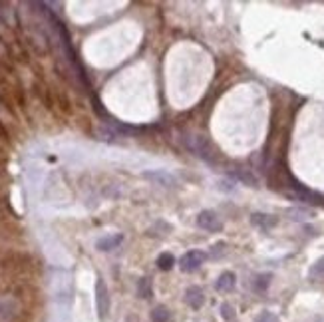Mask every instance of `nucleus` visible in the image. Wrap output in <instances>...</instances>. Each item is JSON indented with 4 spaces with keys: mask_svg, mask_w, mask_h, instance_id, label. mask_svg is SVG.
I'll return each instance as SVG.
<instances>
[{
    "mask_svg": "<svg viewBox=\"0 0 324 322\" xmlns=\"http://www.w3.org/2000/svg\"><path fill=\"white\" fill-rule=\"evenodd\" d=\"M288 215H295L293 219H299V221L312 217V213H310V211H306V209H290V211H288Z\"/></svg>",
    "mask_w": 324,
    "mask_h": 322,
    "instance_id": "nucleus-14",
    "label": "nucleus"
},
{
    "mask_svg": "<svg viewBox=\"0 0 324 322\" xmlns=\"http://www.w3.org/2000/svg\"><path fill=\"white\" fill-rule=\"evenodd\" d=\"M308 275H310V278H314V280H316V278H324V256H320V259L310 267V273H308Z\"/></svg>",
    "mask_w": 324,
    "mask_h": 322,
    "instance_id": "nucleus-12",
    "label": "nucleus"
},
{
    "mask_svg": "<svg viewBox=\"0 0 324 322\" xmlns=\"http://www.w3.org/2000/svg\"><path fill=\"white\" fill-rule=\"evenodd\" d=\"M151 322H173V318L165 306H155L151 310Z\"/></svg>",
    "mask_w": 324,
    "mask_h": 322,
    "instance_id": "nucleus-7",
    "label": "nucleus"
},
{
    "mask_svg": "<svg viewBox=\"0 0 324 322\" xmlns=\"http://www.w3.org/2000/svg\"><path fill=\"white\" fill-rule=\"evenodd\" d=\"M269 284H271V275H258L253 282V288L256 293H265L269 288Z\"/></svg>",
    "mask_w": 324,
    "mask_h": 322,
    "instance_id": "nucleus-11",
    "label": "nucleus"
},
{
    "mask_svg": "<svg viewBox=\"0 0 324 322\" xmlns=\"http://www.w3.org/2000/svg\"><path fill=\"white\" fill-rule=\"evenodd\" d=\"M138 293L141 299H149V297H151V284H149V278H141V280H139Z\"/></svg>",
    "mask_w": 324,
    "mask_h": 322,
    "instance_id": "nucleus-13",
    "label": "nucleus"
},
{
    "mask_svg": "<svg viewBox=\"0 0 324 322\" xmlns=\"http://www.w3.org/2000/svg\"><path fill=\"white\" fill-rule=\"evenodd\" d=\"M225 247H227L225 243H219V245H215V247H213V251H211V256H221V254L225 253Z\"/></svg>",
    "mask_w": 324,
    "mask_h": 322,
    "instance_id": "nucleus-17",
    "label": "nucleus"
},
{
    "mask_svg": "<svg viewBox=\"0 0 324 322\" xmlns=\"http://www.w3.org/2000/svg\"><path fill=\"white\" fill-rule=\"evenodd\" d=\"M255 322H280L273 312H261Z\"/></svg>",
    "mask_w": 324,
    "mask_h": 322,
    "instance_id": "nucleus-15",
    "label": "nucleus"
},
{
    "mask_svg": "<svg viewBox=\"0 0 324 322\" xmlns=\"http://www.w3.org/2000/svg\"><path fill=\"white\" fill-rule=\"evenodd\" d=\"M205 261V253L201 251H187L183 256H181V271L183 273H193L197 271Z\"/></svg>",
    "mask_w": 324,
    "mask_h": 322,
    "instance_id": "nucleus-2",
    "label": "nucleus"
},
{
    "mask_svg": "<svg viewBox=\"0 0 324 322\" xmlns=\"http://www.w3.org/2000/svg\"><path fill=\"white\" fill-rule=\"evenodd\" d=\"M251 223L255 225L256 229L261 231H271L275 225H277V217H273V215H267V213H253L251 215Z\"/></svg>",
    "mask_w": 324,
    "mask_h": 322,
    "instance_id": "nucleus-4",
    "label": "nucleus"
},
{
    "mask_svg": "<svg viewBox=\"0 0 324 322\" xmlns=\"http://www.w3.org/2000/svg\"><path fill=\"white\" fill-rule=\"evenodd\" d=\"M145 177L147 179H151V181H155V183L163 185V187H173L175 185V179L167 173V171H155V173H145Z\"/></svg>",
    "mask_w": 324,
    "mask_h": 322,
    "instance_id": "nucleus-6",
    "label": "nucleus"
},
{
    "mask_svg": "<svg viewBox=\"0 0 324 322\" xmlns=\"http://www.w3.org/2000/svg\"><path fill=\"white\" fill-rule=\"evenodd\" d=\"M185 302L193 308V310H199L203 304H205V295L199 286H189L185 291Z\"/></svg>",
    "mask_w": 324,
    "mask_h": 322,
    "instance_id": "nucleus-3",
    "label": "nucleus"
},
{
    "mask_svg": "<svg viewBox=\"0 0 324 322\" xmlns=\"http://www.w3.org/2000/svg\"><path fill=\"white\" fill-rule=\"evenodd\" d=\"M173 265H175V259H173V254L161 253L159 256H157V267H159L161 271H169V269H173Z\"/></svg>",
    "mask_w": 324,
    "mask_h": 322,
    "instance_id": "nucleus-10",
    "label": "nucleus"
},
{
    "mask_svg": "<svg viewBox=\"0 0 324 322\" xmlns=\"http://www.w3.org/2000/svg\"><path fill=\"white\" fill-rule=\"evenodd\" d=\"M121 241H123V237H121V235H114V237L102 239V241L98 243V249H100V251H112V249H114V247H117Z\"/></svg>",
    "mask_w": 324,
    "mask_h": 322,
    "instance_id": "nucleus-9",
    "label": "nucleus"
},
{
    "mask_svg": "<svg viewBox=\"0 0 324 322\" xmlns=\"http://www.w3.org/2000/svg\"><path fill=\"white\" fill-rule=\"evenodd\" d=\"M221 314H223V318H225V320H231L233 316H235V310H233L231 304H227V302H225V304L221 306Z\"/></svg>",
    "mask_w": 324,
    "mask_h": 322,
    "instance_id": "nucleus-16",
    "label": "nucleus"
},
{
    "mask_svg": "<svg viewBox=\"0 0 324 322\" xmlns=\"http://www.w3.org/2000/svg\"><path fill=\"white\" fill-rule=\"evenodd\" d=\"M318 322H322V320H318Z\"/></svg>",
    "mask_w": 324,
    "mask_h": 322,
    "instance_id": "nucleus-18",
    "label": "nucleus"
},
{
    "mask_svg": "<svg viewBox=\"0 0 324 322\" xmlns=\"http://www.w3.org/2000/svg\"><path fill=\"white\" fill-rule=\"evenodd\" d=\"M98 304H100V314L104 316L106 310H108V291H106L102 280L98 282Z\"/></svg>",
    "mask_w": 324,
    "mask_h": 322,
    "instance_id": "nucleus-8",
    "label": "nucleus"
},
{
    "mask_svg": "<svg viewBox=\"0 0 324 322\" xmlns=\"http://www.w3.org/2000/svg\"><path fill=\"white\" fill-rule=\"evenodd\" d=\"M215 288H217L219 293H231L233 288H235V275H233V273H223V275L217 278Z\"/></svg>",
    "mask_w": 324,
    "mask_h": 322,
    "instance_id": "nucleus-5",
    "label": "nucleus"
},
{
    "mask_svg": "<svg viewBox=\"0 0 324 322\" xmlns=\"http://www.w3.org/2000/svg\"><path fill=\"white\" fill-rule=\"evenodd\" d=\"M197 225L201 227V229L209 231V233H217V231L223 229V221H221V217L215 213V211H201L199 215H197Z\"/></svg>",
    "mask_w": 324,
    "mask_h": 322,
    "instance_id": "nucleus-1",
    "label": "nucleus"
}]
</instances>
